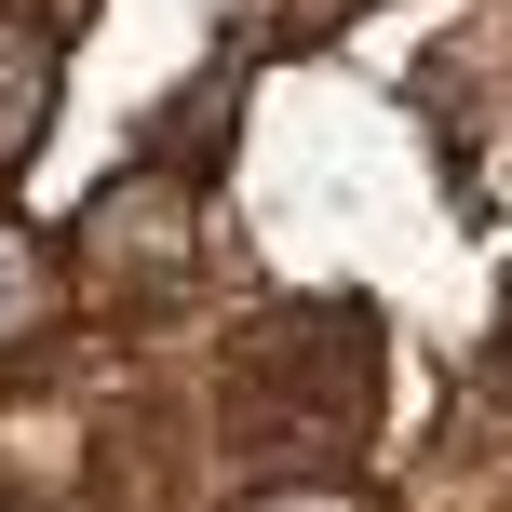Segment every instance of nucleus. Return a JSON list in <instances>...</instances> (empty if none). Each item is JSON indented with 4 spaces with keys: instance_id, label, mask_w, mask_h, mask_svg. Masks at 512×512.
<instances>
[{
    "instance_id": "1",
    "label": "nucleus",
    "mask_w": 512,
    "mask_h": 512,
    "mask_svg": "<svg viewBox=\"0 0 512 512\" xmlns=\"http://www.w3.org/2000/svg\"><path fill=\"white\" fill-rule=\"evenodd\" d=\"M378 432V310L283 297L230 337V445L243 459H337Z\"/></svg>"
},
{
    "instance_id": "2",
    "label": "nucleus",
    "mask_w": 512,
    "mask_h": 512,
    "mask_svg": "<svg viewBox=\"0 0 512 512\" xmlns=\"http://www.w3.org/2000/svg\"><path fill=\"white\" fill-rule=\"evenodd\" d=\"M189 283H203V189H189L176 162L108 176L95 203H81V230H68V297L122 310V324H162Z\"/></svg>"
},
{
    "instance_id": "3",
    "label": "nucleus",
    "mask_w": 512,
    "mask_h": 512,
    "mask_svg": "<svg viewBox=\"0 0 512 512\" xmlns=\"http://www.w3.org/2000/svg\"><path fill=\"white\" fill-rule=\"evenodd\" d=\"M54 324H68V256L27 230V216H14V189H0V378L54 351Z\"/></svg>"
},
{
    "instance_id": "4",
    "label": "nucleus",
    "mask_w": 512,
    "mask_h": 512,
    "mask_svg": "<svg viewBox=\"0 0 512 512\" xmlns=\"http://www.w3.org/2000/svg\"><path fill=\"white\" fill-rule=\"evenodd\" d=\"M54 81H68L54 27L27 14V0H0V189L41 162V135H54Z\"/></svg>"
},
{
    "instance_id": "5",
    "label": "nucleus",
    "mask_w": 512,
    "mask_h": 512,
    "mask_svg": "<svg viewBox=\"0 0 512 512\" xmlns=\"http://www.w3.org/2000/svg\"><path fill=\"white\" fill-rule=\"evenodd\" d=\"M230 512H391L378 486H337V472H270L256 499H230Z\"/></svg>"
},
{
    "instance_id": "6",
    "label": "nucleus",
    "mask_w": 512,
    "mask_h": 512,
    "mask_svg": "<svg viewBox=\"0 0 512 512\" xmlns=\"http://www.w3.org/2000/svg\"><path fill=\"white\" fill-rule=\"evenodd\" d=\"M108 459H135V512H176V432H162V418L108 432Z\"/></svg>"
},
{
    "instance_id": "7",
    "label": "nucleus",
    "mask_w": 512,
    "mask_h": 512,
    "mask_svg": "<svg viewBox=\"0 0 512 512\" xmlns=\"http://www.w3.org/2000/svg\"><path fill=\"white\" fill-rule=\"evenodd\" d=\"M499 364H512V297H499Z\"/></svg>"
}]
</instances>
